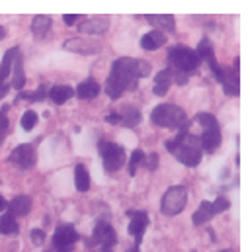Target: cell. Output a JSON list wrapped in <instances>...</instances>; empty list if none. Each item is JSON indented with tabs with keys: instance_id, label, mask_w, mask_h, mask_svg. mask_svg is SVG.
Returning <instances> with one entry per match:
<instances>
[{
	"instance_id": "6da1fadb",
	"label": "cell",
	"mask_w": 250,
	"mask_h": 252,
	"mask_svg": "<svg viewBox=\"0 0 250 252\" xmlns=\"http://www.w3.org/2000/svg\"><path fill=\"white\" fill-rule=\"evenodd\" d=\"M151 74V63L143 59H131L122 57L116 59L112 64L110 76L106 80V94L112 100H118L125 90H133L139 78H145Z\"/></svg>"
},
{
	"instance_id": "7a4b0ae2",
	"label": "cell",
	"mask_w": 250,
	"mask_h": 252,
	"mask_svg": "<svg viewBox=\"0 0 250 252\" xmlns=\"http://www.w3.org/2000/svg\"><path fill=\"white\" fill-rule=\"evenodd\" d=\"M164 147L168 149V153H172L184 166H197L201 162V147H199V137H193L188 127L180 129V133L176 135V139L166 141Z\"/></svg>"
},
{
	"instance_id": "3957f363",
	"label": "cell",
	"mask_w": 250,
	"mask_h": 252,
	"mask_svg": "<svg viewBox=\"0 0 250 252\" xmlns=\"http://www.w3.org/2000/svg\"><path fill=\"white\" fill-rule=\"evenodd\" d=\"M151 122L156 127L168 129H184L188 127L186 112L174 104H160L151 112Z\"/></svg>"
},
{
	"instance_id": "277c9868",
	"label": "cell",
	"mask_w": 250,
	"mask_h": 252,
	"mask_svg": "<svg viewBox=\"0 0 250 252\" xmlns=\"http://www.w3.org/2000/svg\"><path fill=\"white\" fill-rule=\"evenodd\" d=\"M168 64H170L168 68L172 72L186 74L188 76L189 72H193L197 68L199 59H197V55H195L193 49H189L186 45H176V47H172L168 51Z\"/></svg>"
},
{
	"instance_id": "5b68a950",
	"label": "cell",
	"mask_w": 250,
	"mask_h": 252,
	"mask_svg": "<svg viewBox=\"0 0 250 252\" xmlns=\"http://www.w3.org/2000/svg\"><path fill=\"white\" fill-rule=\"evenodd\" d=\"M98 149H100V155H102V158H104V168H106V172L114 174V172H118V170L124 166L125 149L122 145L112 143V141H100Z\"/></svg>"
},
{
	"instance_id": "8992f818",
	"label": "cell",
	"mask_w": 250,
	"mask_h": 252,
	"mask_svg": "<svg viewBox=\"0 0 250 252\" xmlns=\"http://www.w3.org/2000/svg\"><path fill=\"white\" fill-rule=\"evenodd\" d=\"M188 203V191L184 186H172L166 189V193L162 195L160 201V211L168 217H174L178 213H182V209Z\"/></svg>"
},
{
	"instance_id": "52a82bcc",
	"label": "cell",
	"mask_w": 250,
	"mask_h": 252,
	"mask_svg": "<svg viewBox=\"0 0 250 252\" xmlns=\"http://www.w3.org/2000/svg\"><path fill=\"white\" fill-rule=\"evenodd\" d=\"M116 243H118V235H116L114 227L110 223H106V221H98L96 227H94V233H92V237L88 239L86 245L88 247L102 245V249H112Z\"/></svg>"
},
{
	"instance_id": "ba28073f",
	"label": "cell",
	"mask_w": 250,
	"mask_h": 252,
	"mask_svg": "<svg viewBox=\"0 0 250 252\" xmlns=\"http://www.w3.org/2000/svg\"><path fill=\"white\" fill-rule=\"evenodd\" d=\"M78 241V233L72 225H59L55 229V235H53V247L57 249V252H72L74 249V243Z\"/></svg>"
},
{
	"instance_id": "9c48e42d",
	"label": "cell",
	"mask_w": 250,
	"mask_h": 252,
	"mask_svg": "<svg viewBox=\"0 0 250 252\" xmlns=\"http://www.w3.org/2000/svg\"><path fill=\"white\" fill-rule=\"evenodd\" d=\"M127 215H129V219H131L127 231H129V235L135 237V245H141L143 233H145L147 227H149V215H147L145 211H127Z\"/></svg>"
},
{
	"instance_id": "30bf717a",
	"label": "cell",
	"mask_w": 250,
	"mask_h": 252,
	"mask_svg": "<svg viewBox=\"0 0 250 252\" xmlns=\"http://www.w3.org/2000/svg\"><path fill=\"white\" fill-rule=\"evenodd\" d=\"M239 64L241 59H235V68H223V76H221V84L227 96H239L241 88H239Z\"/></svg>"
},
{
	"instance_id": "8fae6325",
	"label": "cell",
	"mask_w": 250,
	"mask_h": 252,
	"mask_svg": "<svg viewBox=\"0 0 250 252\" xmlns=\"http://www.w3.org/2000/svg\"><path fill=\"white\" fill-rule=\"evenodd\" d=\"M10 160L20 168H31L35 164V153L31 145H20L10 155Z\"/></svg>"
},
{
	"instance_id": "7c38bea8",
	"label": "cell",
	"mask_w": 250,
	"mask_h": 252,
	"mask_svg": "<svg viewBox=\"0 0 250 252\" xmlns=\"http://www.w3.org/2000/svg\"><path fill=\"white\" fill-rule=\"evenodd\" d=\"M64 49H70V51L80 53V55H94L100 51V43L86 39V37H74V39H68L64 43Z\"/></svg>"
},
{
	"instance_id": "4fadbf2b",
	"label": "cell",
	"mask_w": 250,
	"mask_h": 252,
	"mask_svg": "<svg viewBox=\"0 0 250 252\" xmlns=\"http://www.w3.org/2000/svg\"><path fill=\"white\" fill-rule=\"evenodd\" d=\"M16 55H18V47H12V49L6 51V55H4V59H2V63H0V96H6V92H8V88H10V86L6 84V78H8L10 70H12V64H14Z\"/></svg>"
},
{
	"instance_id": "5bb4252c",
	"label": "cell",
	"mask_w": 250,
	"mask_h": 252,
	"mask_svg": "<svg viewBox=\"0 0 250 252\" xmlns=\"http://www.w3.org/2000/svg\"><path fill=\"white\" fill-rule=\"evenodd\" d=\"M108 26H110V18L96 16V18H90L88 22L80 24V32L82 33H92V35H102V33H106Z\"/></svg>"
},
{
	"instance_id": "9a60e30c",
	"label": "cell",
	"mask_w": 250,
	"mask_h": 252,
	"mask_svg": "<svg viewBox=\"0 0 250 252\" xmlns=\"http://www.w3.org/2000/svg\"><path fill=\"white\" fill-rule=\"evenodd\" d=\"M166 43V35L158 30H151L141 37V47L145 51H156Z\"/></svg>"
},
{
	"instance_id": "2e32d148",
	"label": "cell",
	"mask_w": 250,
	"mask_h": 252,
	"mask_svg": "<svg viewBox=\"0 0 250 252\" xmlns=\"http://www.w3.org/2000/svg\"><path fill=\"white\" fill-rule=\"evenodd\" d=\"M149 20V24L155 26V30H164V32H174L176 30V24H174V16H168V14H147L145 16Z\"/></svg>"
},
{
	"instance_id": "e0dca14e",
	"label": "cell",
	"mask_w": 250,
	"mask_h": 252,
	"mask_svg": "<svg viewBox=\"0 0 250 252\" xmlns=\"http://www.w3.org/2000/svg\"><path fill=\"white\" fill-rule=\"evenodd\" d=\"M170 84H172V70L170 68H164V70L156 72L155 74V86H153L155 96H166Z\"/></svg>"
},
{
	"instance_id": "ac0fdd59",
	"label": "cell",
	"mask_w": 250,
	"mask_h": 252,
	"mask_svg": "<svg viewBox=\"0 0 250 252\" xmlns=\"http://www.w3.org/2000/svg\"><path fill=\"white\" fill-rule=\"evenodd\" d=\"M74 94L80 98V100H92L100 94V84L94 80V78H86L84 82H80L74 90Z\"/></svg>"
},
{
	"instance_id": "d6986e66",
	"label": "cell",
	"mask_w": 250,
	"mask_h": 252,
	"mask_svg": "<svg viewBox=\"0 0 250 252\" xmlns=\"http://www.w3.org/2000/svg\"><path fill=\"white\" fill-rule=\"evenodd\" d=\"M8 207H10V215H12V217H24V215H28L30 209H31V199H30L28 195H16V197L8 203Z\"/></svg>"
},
{
	"instance_id": "ffe728a7",
	"label": "cell",
	"mask_w": 250,
	"mask_h": 252,
	"mask_svg": "<svg viewBox=\"0 0 250 252\" xmlns=\"http://www.w3.org/2000/svg\"><path fill=\"white\" fill-rule=\"evenodd\" d=\"M199 143L207 153H215L221 145V131L219 129H205L203 135L199 137Z\"/></svg>"
},
{
	"instance_id": "44dd1931",
	"label": "cell",
	"mask_w": 250,
	"mask_h": 252,
	"mask_svg": "<svg viewBox=\"0 0 250 252\" xmlns=\"http://www.w3.org/2000/svg\"><path fill=\"white\" fill-rule=\"evenodd\" d=\"M118 116H120V124H124L125 127H135L143 120L141 118V110L135 108V106H124Z\"/></svg>"
},
{
	"instance_id": "7402d4cb",
	"label": "cell",
	"mask_w": 250,
	"mask_h": 252,
	"mask_svg": "<svg viewBox=\"0 0 250 252\" xmlns=\"http://www.w3.org/2000/svg\"><path fill=\"white\" fill-rule=\"evenodd\" d=\"M10 72H12V84H10V86L22 92V88H24V84H26V76H24V64H22V55H20V53L16 55Z\"/></svg>"
},
{
	"instance_id": "603a6c76",
	"label": "cell",
	"mask_w": 250,
	"mask_h": 252,
	"mask_svg": "<svg viewBox=\"0 0 250 252\" xmlns=\"http://www.w3.org/2000/svg\"><path fill=\"white\" fill-rule=\"evenodd\" d=\"M213 215H215V213H213V205H211L209 201H201L199 207L195 209V213L191 215V221H193V225L201 227V225H205Z\"/></svg>"
},
{
	"instance_id": "cb8c5ba5",
	"label": "cell",
	"mask_w": 250,
	"mask_h": 252,
	"mask_svg": "<svg viewBox=\"0 0 250 252\" xmlns=\"http://www.w3.org/2000/svg\"><path fill=\"white\" fill-rule=\"evenodd\" d=\"M55 104H64L66 100H70L74 96V90L70 86H64V84H57V86H51L49 88V94H47Z\"/></svg>"
},
{
	"instance_id": "d4e9b609",
	"label": "cell",
	"mask_w": 250,
	"mask_h": 252,
	"mask_svg": "<svg viewBox=\"0 0 250 252\" xmlns=\"http://www.w3.org/2000/svg\"><path fill=\"white\" fill-rule=\"evenodd\" d=\"M51 30V16H35L31 22V32L37 39H43Z\"/></svg>"
},
{
	"instance_id": "484cf974",
	"label": "cell",
	"mask_w": 250,
	"mask_h": 252,
	"mask_svg": "<svg viewBox=\"0 0 250 252\" xmlns=\"http://www.w3.org/2000/svg\"><path fill=\"white\" fill-rule=\"evenodd\" d=\"M74 186L78 191H88L90 189V174L84 164L74 166Z\"/></svg>"
},
{
	"instance_id": "4316f807",
	"label": "cell",
	"mask_w": 250,
	"mask_h": 252,
	"mask_svg": "<svg viewBox=\"0 0 250 252\" xmlns=\"http://www.w3.org/2000/svg\"><path fill=\"white\" fill-rule=\"evenodd\" d=\"M49 94V86L43 82V84H39V88L35 90V92H20L18 94V98L16 100H28V102H41V100H45V96Z\"/></svg>"
},
{
	"instance_id": "83f0119b",
	"label": "cell",
	"mask_w": 250,
	"mask_h": 252,
	"mask_svg": "<svg viewBox=\"0 0 250 252\" xmlns=\"http://www.w3.org/2000/svg\"><path fill=\"white\" fill-rule=\"evenodd\" d=\"M18 233V223L16 217H12L10 213L0 217V235H16Z\"/></svg>"
},
{
	"instance_id": "f1b7e54d",
	"label": "cell",
	"mask_w": 250,
	"mask_h": 252,
	"mask_svg": "<svg viewBox=\"0 0 250 252\" xmlns=\"http://www.w3.org/2000/svg\"><path fill=\"white\" fill-rule=\"evenodd\" d=\"M195 122H197L199 126H203L205 129H219L217 118H215L213 114H207V112H199V114L195 116Z\"/></svg>"
},
{
	"instance_id": "f546056e",
	"label": "cell",
	"mask_w": 250,
	"mask_h": 252,
	"mask_svg": "<svg viewBox=\"0 0 250 252\" xmlns=\"http://www.w3.org/2000/svg\"><path fill=\"white\" fill-rule=\"evenodd\" d=\"M143 160H145V153L141 149H137V151L131 153V160H129V174L131 176L137 172V168L143 164Z\"/></svg>"
},
{
	"instance_id": "4dcf8cb0",
	"label": "cell",
	"mask_w": 250,
	"mask_h": 252,
	"mask_svg": "<svg viewBox=\"0 0 250 252\" xmlns=\"http://www.w3.org/2000/svg\"><path fill=\"white\" fill-rule=\"evenodd\" d=\"M22 127L26 129V131H30V129H33V127L37 126V114L35 112H31V110H28V112H24V116H22Z\"/></svg>"
},
{
	"instance_id": "1f68e13d",
	"label": "cell",
	"mask_w": 250,
	"mask_h": 252,
	"mask_svg": "<svg viewBox=\"0 0 250 252\" xmlns=\"http://www.w3.org/2000/svg\"><path fill=\"white\" fill-rule=\"evenodd\" d=\"M211 205H213V213L217 215V213H223V211H227V209L231 207V201H229L225 195H219V197H217V199H215Z\"/></svg>"
},
{
	"instance_id": "d6a6232c",
	"label": "cell",
	"mask_w": 250,
	"mask_h": 252,
	"mask_svg": "<svg viewBox=\"0 0 250 252\" xmlns=\"http://www.w3.org/2000/svg\"><path fill=\"white\" fill-rule=\"evenodd\" d=\"M143 164H145V166H147L149 170H155V168L158 166V155H156V153H151L149 157H145Z\"/></svg>"
},
{
	"instance_id": "836d02e7",
	"label": "cell",
	"mask_w": 250,
	"mask_h": 252,
	"mask_svg": "<svg viewBox=\"0 0 250 252\" xmlns=\"http://www.w3.org/2000/svg\"><path fill=\"white\" fill-rule=\"evenodd\" d=\"M30 235H31L33 245H37V247H39V245H43V243H45V231H41V229H33Z\"/></svg>"
},
{
	"instance_id": "e575fe53",
	"label": "cell",
	"mask_w": 250,
	"mask_h": 252,
	"mask_svg": "<svg viewBox=\"0 0 250 252\" xmlns=\"http://www.w3.org/2000/svg\"><path fill=\"white\" fill-rule=\"evenodd\" d=\"M78 18H80L78 14H64V16H62V20L66 22V26H74Z\"/></svg>"
},
{
	"instance_id": "d590c367",
	"label": "cell",
	"mask_w": 250,
	"mask_h": 252,
	"mask_svg": "<svg viewBox=\"0 0 250 252\" xmlns=\"http://www.w3.org/2000/svg\"><path fill=\"white\" fill-rule=\"evenodd\" d=\"M8 129V118L4 112H0V131H6Z\"/></svg>"
},
{
	"instance_id": "8d00e7d4",
	"label": "cell",
	"mask_w": 250,
	"mask_h": 252,
	"mask_svg": "<svg viewBox=\"0 0 250 252\" xmlns=\"http://www.w3.org/2000/svg\"><path fill=\"white\" fill-rule=\"evenodd\" d=\"M106 122H108V124H120V116H118L116 112H112L110 116H106Z\"/></svg>"
},
{
	"instance_id": "74e56055",
	"label": "cell",
	"mask_w": 250,
	"mask_h": 252,
	"mask_svg": "<svg viewBox=\"0 0 250 252\" xmlns=\"http://www.w3.org/2000/svg\"><path fill=\"white\" fill-rule=\"evenodd\" d=\"M6 207H8V203H6V199H4L2 195H0V213H2V211H4Z\"/></svg>"
},
{
	"instance_id": "f35d334b",
	"label": "cell",
	"mask_w": 250,
	"mask_h": 252,
	"mask_svg": "<svg viewBox=\"0 0 250 252\" xmlns=\"http://www.w3.org/2000/svg\"><path fill=\"white\" fill-rule=\"evenodd\" d=\"M4 37H6V30H4V28H2V26H0V41H2V39H4Z\"/></svg>"
},
{
	"instance_id": "ab89813d",
	"label": "cell",
	"mask_w": 250,
	"mask_h": 252,
	"mask_svg": "<svg viewBox=\"0 0 250 252\" xmlns=\"http://www.w3.org/2000/svg\"><path fill=\"white\" fill-rule=\"evenodd\" d=\"M127 252H141V251H139V245H135L133 249H129V251H127Z\"/></svg>"
},
{
	"instance_id": "60d3db41",
	"label": "cell",
	"mask_w": 250,
	"mask_h": 252,
	"mask_svg": "<svg viewBox=\"0 0 250 252\" xmlns=\"http://www.w3.org/2000/svg\"><path fill=\"white\" fill-rule=\"evenodd\" d=\"M100 252H114V251H112V249H102Z\"/></svg>"
},
{
	"instance_id": "b9f144b4",
	"label": "cell",
	"mask_w": 250,
	"mask_h": 252,
	"mask_svg": "<svg viewBox=\"0 0 250 252\" xmlns=\"http://www.w3.org/2000/svg\"><path fill=\"white\" fill-rule=\"evenodd\" d=\"M221 252H235V251H231V249H227V251H221Z\"/></svg>"
}]
</instances>
